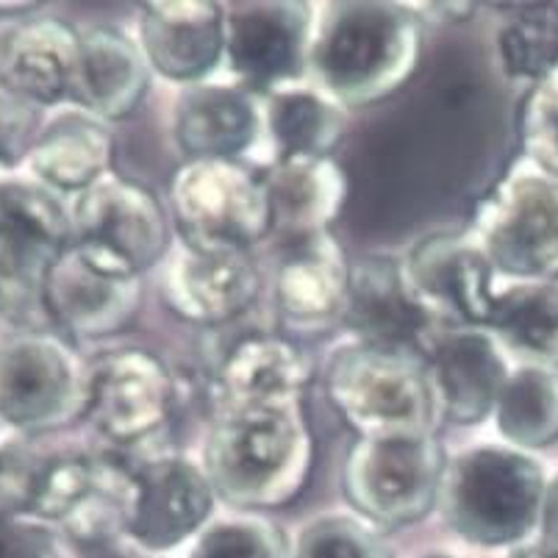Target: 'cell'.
I'll return each mask as SVG.
<instances>
[{
    "label": "cell",
    "instance_id": "obj_9",
    "mask_svg": "<svg viewBox=\"0 0 558 558\" xmlns=\"http://www.w3.org/2000/svg\"><path fill=\"white\" fill-rule=\"evenodd\" d=\"M181 240L253 251L270 236V211L258 172L240 161H186L170 186Z\"/></svg>",
    "mask_w": 558,
    "mask_h": 558
},
{
    "label": "cell",
    "instance_id": "obj_26",
    "mask_svg": "<svg viewBox=\"0 0 558 558\" xmlns=\"http://www.w3.org/2000/svg\"><path fill=\"white\" fill-rule=\"evenodd\" d=\"M308 364L292 339L251 333L222 359L215 380V405L303 400Z\"/></svg>",
    "mask_w": 558,
    "mask_h": 558
},
{
    "label": "cell",
    "instance_id": "obj_22",
    "mask_svg": "<svg viewBox=\"0 0 558 558\" xmlns=\"http://www.w3.org/2000/svg\"><path fill=\"white\" fill-rule=\"evenodd\" d=\"M262 136V98L240 84L190 86L175 109V140L190 161H236Z\"/></svg>",
    "mask_w": 558,
    "mask_h": 558
},
{
    "label": "cell",
    "instance_id": "obj_5",
    "mask_svg": "<svg viewBox=\"0 0 558 558\" xmlns=\"http://www.w3.org/2000/svg\"><path fill=\"white\" fill-rule=\"evenodd\" d=\"M136 504V466L114 453H68L25 478L20 506L68 527L84 547L125 539Z\"/></svg>",
    "mask_w": 558,
    "mask_h": 558
},
{
    "label": "cell",
    "instance_id": "obj_29",
    "mask_svg": "<svg viewBox=\"0 0 558 558\" xmlns=\"http://www.w3.org/2000/svg\"><path fill=\"white\" fill-rule=\"evenodd\" d=\"M486 331L504 353L531 367L558 369V281H511L500 287Z\"/></svg>",
    "mask_w": 558,
    "mask_h": 558
},
{
    "label": "cell",
    "instance_id": "obj_21",
    "mask_svg": "<svg viewBox=\"0 0 558 558\" xmlns=\"http://www.w3.org/2000/svg\"><path fill=\"white\" fill-rule=\"evenodd\" d=\"M81 34L62 20L20 23L0 43V81L28 106L73 104Z\"/></svg>",
    "mask_w": 558,
    "mask_h": 558
},
{
    "label": "cell",
    "instance_id": "obj_7",
    "mask_svg": "<svg viewBox=\"0 0 558 558\" xmlns=\"http://www.w3.org/2000/svg\"><path fill=\"white\" fill-rule=\"evenodd\" d=\"M511 281H558V179L520 167L492 190L470 233Z\"/></svg>",
    "mask_w": 558,
    "mask_h": 558
},
{
    "label": "cell",
    "instance_id": "obj_16",
    "mask_svg": "<svg viewBox=\"0 0 558 558\" xmlns=\"http://www.w3.org/2000/svg\"><path fill=\"white\" fill-rule=\"evenodd\" d=\"M215 486L206 470L181 456L136 466V504L125 539L156 556L192 545L215 511Z\"/></svg>",
    "mask_w": 558,
    "mask_h": 558
},
{
    "label": "cell",
    "instance_id": "obj_13",
    "mask_svg": "<svg viewBox=\"0 0 558 558\" xmlns=\"http://www.w3.org/2000/svg\"><path fill=\"white\" fill-rule=\"evenodd\" d=\"M258 267L251 251L179 240L161 262V298L175 317L195 326H222L240 317L258 295Z\"/></svg>",
    "mask_w": 558,
    "mask_h": 558
},
{
    "label": "cell",
    "instance_id": "obj_36",
    "mask_svg": "<svg viewBox=\"0 0 558 558\" xmlns=\"http://www.w3.org/2000/svg\"><path fill=\"white\" fill-rule=\"evenodd\" d=\"M32 129V106L9 93L0 81V159H12Z\"/></svg>",
    "mask_w": 558,
    "mask_h": 558
},
{
    "label": "cell",
    "instance_id": "obj_11",
    "mask_svg": "<svg viewBox=\"0 0 558 558\" xmlns=\"http://www.w3.org/2000/svg\"><path fill=\"white\" fill-rule=\"evenodd\" d=\"M314 14L301 3H247L226 9V64L247 93L295 86L308 73Z\"/></svg>",
    "mask_w": 558,
    "mask_h": 558
},
{
    "label": "cell",
    "instance_id": "obj_14",
    "mask_svg": "<svg viewBox=\"0 0 558 558\" xmlns=\"http://www.w3.org/2000/svg\"><path fill=\"white\" fill-rule=\"evenodd\" d=\"M172 411V378L165 364L140 348L106 353L89 373L86 411L111 445H140L165 428Z\"/></svg>",
    "mask_w": 558,
    "mask_h": 558
},
{
    "label": "cell",
    "instance_id": "obj_34",
    "mask_svg": "<svg viewBox=\"0 0 558 558\" xmlns=\"http://www.w3.org/2000/svg\"><path fill=\"white\" fill-rule=\"evenodd\" d=\"M520 136L527 167L558 179V73L531 86L522 104Z\"/></svg>",
    "mask_w": 558,
    "mask_h": 558
},
{
    "label": "cell",
    "instance_id": "obj_17",
    "mask_svg": "<svg viewBox=\"0 0 558 558\" xmlns=\"http://www.w3.org/2000/svg\"><path fill=\"white\" fill-rule=\"evenodd\" d=\"M342 323L356 342L428 356L436 342V323L405 281L403 264L373 258L350 270Z\"/></svg>",
    "mask_w": 558,
    "mask_h": 558
},
{
    "label": "cell",
    "instance_id": "obj_20",
    "mask_svg": "<svg viewBox=\"0 0 558 558\" xmlns=\"http://www.w3.org/2000/svg\"><path fill=\"white\" fill-rule=\"evenodd\" d=\"M73 240L70 211L39 184H0V287H37Z\"/></svg>",
    "mask_w": 558,
    "mask_h": 558
},
{
    "label": "cell",
    "instance_id": "obj_10",
    "mask_svg": "<svg viewBox=\"0 0 558 558\" xmlns=\"http://www.w3.org/2000/svg\"><path fill=\"white\" fill-rule=\"evenodd\" d=\"M86 384L62 339L20 337L0 353V417L25 430L68 425L86 411Z\"/></svg>",
    "mask_w": 558,
    "mask_h": 558
},
{
    "label": "cell",
    "instance_id": "obj_37",
    "mask_svg": "<svg viewBox=\"0 0 558 558\" xmlns=\"http://www.w3.org/2000/svg\"><path fill=\"white\" fill-rule=\"evenodd\" d=\"M81 558H170V556H156V553L142 550V547L131 545L129 539L120 542H106V545L84 547V556Z\"/></svg>",
    "mask_w": 558,
    "mask_h": 558
},
{
    "label": "cell",
    "instance_id": "obj_27",
    "mask_svg": "<svg viewBox=\"0 0 558 558\" xmlns=\"http://www.w3.org/2000/svg\"><path fill=\"white\" fill-rule=\"evenodd\" d=\"M114 140L106 123L89 114L56 120L28 150V170L39 186L56 192H86L111 175Z\"/></svg>",
    "mask_w": 558,
    "mask_h": 558
},
{
    "label": "cell",
    "instance_id": "obj_24",
    "mask_svg": "<svg viewBox=\"0 0 558 558\" xmlns=\"http://www.w3.org/2000/svg\"><path fill=\"white\" fill-rule=\"evenodd\" d=\"M258 179L270 211V236H278L283 245H295L331 233V222L344 203V179L337 161H270Z\"/></svg>",
    "mask_w": 558,
    "mask_h": 558
},
{
    "label": "cell",
    "instance_id": "obj_4",
    "mask_svg": "<svg viewBox=\"0 0 558 558\" xmlns=\"http://www.w3.org/2000/svg\"><path fill=\"white\" fill-rule=\"evenodd\" d=\"M326 392L339 417L362 439L430 434L439 417L428 367L400 350L344 344L326 367Z\"/></svg>",
    "mask_w": 558,
    "mask_h": 558
},
{
    "label": "cell",
    "instance_id": "obj_15",
    "mask_svg": "<svg viewBox=\"0 0 558 558\" xmlns=\"http://www.w3.org/2000/svg\"><path fill=\"white\" fill-rule=\"evenodd\" d=\"M39 301L59 331L78 339H104L134 323L142 278L120 276L68 245L45 272Z\"/></svg>",
    "mask_w": 558,
    "mask_h": 558
},
{
    "label": "cell",
    "instance_id": "obj_12",
    "mask_svg": "<svg viewBox=\"0 0 558 558\" xmlns=\"http://www.w3.org/2000/svg\"><path fill=\"white\" fill-rule=\"evenodd\" d=\"M400 264L411 292L436 323L478 331L489 328L500 276L473 236H430Z\"/></svg>",
    "mask_w": 558,
    "mask_h": 558
},
{
    "label": "cell",
    "instance_id": "obj_3",
    "mask_svg": "<svg viewBox=\"0 0 558 558\" xmlns=\"http://www.w3.org/2000/svg\"><path fill=\"white\" fill-rule=\"evenodd\" d=\"M539 461L509 445H484L445 466L439 509L459 539L475 547H511L534 536L547 509Z\"/></svg>",
    "mask_w": 558,
    "mask_h": 558
},
{
    "label": "cell",
    "instance_id": "obj_6",
    "mask_svg": "<svg viewBox=\"0 0 558 558\" xmlns=\"http://www.w3.org/2000/svg\"><path fill=\"white\" fill-rule=\"evenodd\" d=\"M445 466L430 434L364 436L344 459V497L369 525H414L439 509Z\"/></svg>",
    "mask_w": 558,
    "mask_h": 558
},
{
    "label": "cell",
    "instance_id": "obj_23",
    "mask_svg": "<svg viewBox=\"0 0 558 558\" xmlns=\"http://www.w3.org/2000/svg\"><path fill=\"white\" fill-rule=\"evenodd\" d=\"M350 267L331 233L283 245L276 270V308L292 331H319L342 319L348 303Z\"/></svg>",
    "mask_w": 558,
    "mask_h": 558
},
{
    "label": "cell",
    "instance_id": "obj_1",
    "mask_svg": "<svg viewBox=\"0 0 558 558\" xmlns=\"http://www.w3.org/2000/svg\"><path fill=\"white\" fill-rule=\"evenodd\" d=\"M312 466L314 436L303 400L215 405L203 470L228 504L281 509L301 497Z\"/></svg>",
    "mask_w": 558,
    "mask_h": 558
},
{
    "label": "cell",
    "instance_id": "obj_2",
    "mask_svg": "<svg viewBox=\"0 0 558 558\" xmlns=\"http://www.w3.org/2000/svg\"><path fill=\"white\" fill-rule=\"evenodd\" d=\"M423 20L400 3H326L314 17L308 75L337 106L389 98L417 73Z\"/></svg>",
    "mask_w": 558,
    "mask_h": 558
},
{
    "label": "cell",
    "instance_id": "obj_39",
    "mask_svg": "<svg viewBox=\"0 0 558 558\" xmlns=\"http://www.w3.org/2000/svg\"><path fill=\"white\" fill-rule=\"evenodd\" d=\"M420 558H459V556H453V553H425V556Z\"/></svg>",
    "mask_w": 558,
    "mask_h": 558
},
{
    "label": "cell",
    "instance_id": "obj_18",
    "mask_svg": "<svg viewBox=\"0 0 558 558\" xmlns=\"http://www.w3.org/2000/svg\"><path fill=\"white\" fill-rule=\"evenodd\" d=\"M136 39L154 73L179 84H203L226 62V9L206 0L148 3L140 9Z\"/></svg>",
    "mask_w": 558,
    "mask_h": 558
},
{
    "label": "cell",
    "instance_id": "obj_38",
    "mask_svg": "<svg viewBox=\"0 0 558 558\" xmlns=\"http://www.w3.org/2000/svg\"><path fill=\"white\" fill-rule=\"evenodd\" d=\"M506 558H558V547L550 539H527L511 547Z\"/></svg>",
    "mask_w": 558,
    "mask_h": 558
},
{
    "label": "cell",
    "instance_id": "obj_8",
    "mask_svg": "<svg viewBox=\"0 0 558 558\" xmlns=\"http://www.w3.org/2000/svg\"><path fill=\"white\" fill-rule=\"evenodd\" d=\"M70 228V245L106 270L131 278L159 267L172 245L165 206L154 192L114 175L75 195Z\"/></svg>",
    "mask_w": 558,
    "mask_h": 558
},
{
    "label": "cell",
    "instance_id": "obj_31",
    "mask_svg": "<svg viewBox=\"0 0 558 558\" xmlns=\"http://www.w3.org/2000/svg\"><path fill=\"white\" fill-rule=\"evenodd\" d=\"M497 59L509 78L531 86L558 73V17L550 12H522L497 32Z\"/></svg>",
    "mask_w": 558,
    "mask_h": 558
},
{
    "label": "cell",
    "instance_id": "obj_30",
    "mask_svg": "<svg viewBox=\"0 0 558 558\" xmlns=\"http://www.w3.org/2000/svg\"><path fill=\"white\" fill-rule=\"evenodd\" d=\"M492 420L509 448L522 453L558 442V369L531 364L511 369Z\"/></svg>",
    "mask_w": 558,
    "mask_h": 558
},
{
    "label": "cell",
    "instance_id": "obj_40",
    "mask_svg": "<svg viewBox=\"0 0 558 558\" xmlns=\"http://www.w3.org/2000/svg\"><path fill=\"white\" fill-rule=\"evenodd\" d=\"M550 542H553V545H556V547H558V539H550Z\"/></svg>",
    "mask_w": 558,
    "mask_h": 558
},
{
    "label": "cell",
    "instance_id": "obj_33",
    "mask_svg": "<svg viewBox=\"0 0 558 558\" xmlns=\"http://www.w3.org/2000/svg\"><path fill=\"white\" fill-rule=\"evenodd\" d=\"M186 558H289L281 536L256 517H228L203 527Z\"/></svg>",
    "mask_w": 558,
    "mask_h": 558
},
{
    "label": "cell",
    "instance_id": "obj_32",
    "mask_svg": "<svg viewBox=\"0 0 558 558\" xmlns=\"http://www.w3.org/2000/svg\"><path fill=\"white\" fill-rule=\"evenodd\" d=\"M289 558H395L378 527L359 514H326L298 531Z\"/></svg>",
    "mask_w": 558,
    "mask_h": 558
},
{
    "label": "cell",
    "instance_id": "obj_35",
    "mask_svg": "<svg viewBox=\"0 0 558 558\" xmlns=\"http://www.w3.org/2000/svg\"><path fill=\"white\" fill-rule=\"evenodd\" d=\"M50 547L48 527L0 511V558H48Z\"/></svg>",
    "mask_w": 558,
    "mask_h": 558
},
{
    "label": "cell",
    "instance_id": "obj_19",
    "mask_svg": "<svg viewBox=\"0 0 558 558\" xmlns=\"http://www.w3.org/2000/svg\"><path fill=\"white\" fill-rule=\"evenodd\" d=\"M439 417L453 425H478L492 417L509 378L504 348L489 331L459 328L439 333L425 359Z\"/></svg>",
    "mask_w": 558,
    "mask_h": 558
},
{
    "label": "cell",
    "instance_id": "obj_25",
    "mask_svg": "<svg viewBox=\"0 0 558 558\" xmlns=\"http://www.w3.org/2000/svg\"><path fill=\"white\" fill-rule=\"evenodd\" d=\"M150 68L140 45L114 28L81 34L73 104L100 123L123 120L148 93Z\"/></svg>",
    "mask_w": 558,
    "mask_h": 558
},
{
    "label": "cell",
    "instance_id": "obj_28",
    "mask_svg": "<svg viewBox=\"0 0 558 558\" xmlns=\"http://www.w3.org/2000/svg\"><path fill=\"white\" fill-rule=\"evenodd\" d=\"M344 131L342 106L314 86H287L262 98V136H267L272 161L331 159Z\"/></svg>",
    "mask_w": 558,
    "mask_h": 558
}]
</instances>
